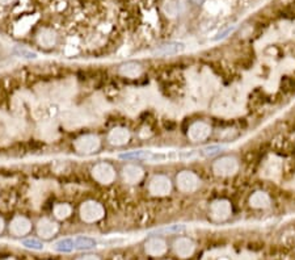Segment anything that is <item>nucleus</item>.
Returning a JSON list of instances; mask_svg holds the SVG:
<instances>
[{
  "instance_id": "f257e3e1",
  "label": "nucleus",
  "mask_w": 295,
  "mask_h": 260,
  "mask_svg": "<svg viewBox=\"0 0 295 260\" xmlns=\"http://www.w3.org/2000/svg\"><path fill=\"white\" fill-rule=\"evenodd\" d=\"M80 217L84 222L93 224L104 217V208L97 201H86L80 206Z\"/></svg>"
},
{
  "instance_id": "f03ea898",
  "label": "nucleus",
  "mask_w": 295,
  "mask_h": 260,
  "mask_svg": "<svg viewBox=\"0 0 295 260\" xmlns=\"http://www.w3.org/2000/svg\"><path fill=\"white\" fill-rule=\"evenodd\" d=\"M239 170V163L234 157H222L213 164V171L218 176H232Z\"/></svg>"
},
{
  "instance_id": "7ed1b4c3",
  "label": "nucleus",
  "mask_w": 295,
  "mask_h": 260,
  "mask_svg": "<svg viewBox=\"0 0 295 260\" xmlns=\"http://www.w3.org/2000/svg\"><path fill=\"white\" fill-rule=\"evenodd\" d=\"M176 185L181 192L192 193L198 190L199 179L192 171H181L176 176Z\"/></svg>"
},
{
  "instance_id": "20e7f679",
  "label": "nucleus",
  "mask_w": 295,
  "mask_h": 260,
  "mask_svg": "<svg viewBox=\"0 0 295 260\" xmlns=\"http://www.w3.org/2000/svg\"><path fill=\"white\" fill-rule=\"evenodd\" d=\"M148 190H150V193H152L154 196H167V195H170L171 190H172V183H171V180L167 176L156 175V176L151 179Z\"/></svg>"
},
{
  "instance_id": "39448f33",
  "label": "nucleus",
  "mask_w": 295,
  "mask_h": 260,
  "mask_svg": "<svg viewBox=\"0 0 295 260\" xmlns=\"http://www.w3.org/2000/svg\"><path fill=\"white\" fill-rule=\"evenodd\" d=\"M93 179L100 184H110L116 177V171L109 163H99L92 168Z\"/></svg>"
},
{
  "instance_id": "423d86ee",
  "label": "nucleus",
  "mask_w": 295,
  "mask_h": 260,
  "mask_svg": "<svg viewBox=\"0 0 295 260\" xmlns=\"http://www.w3.org/2000/svg\"><path fill=\"white\" fill-rule=\"evenodd\" d=\"M75 148L81 154H92L100 148V139L97 135L86 134L81 135L75 142Z\"/></svg>"
},
{
  "instance_id": "0eeeda50",
  "label": "nucleus",
  "mask_w": 295,
  "mask_h": 260,
  "mask_svg": "<svg viewBox=\"0 0 295 260\" xmlns=\"http://www.w3.org/2000/svg\"><path fill=\"white\" fill-rule=\"evenodd\" d=\"M232 208L231 204L227 200H217L210 206V217L214 221H226L231 215Z\"/></svg>"
},
{
  "instance_id": "6e6552de",
  "label": "nucleus",
  "mask_w": 295,
  "mask_h": 260,
  "mask_svg": "<svg viewBox=\"0 0 295 260\" xmlns=\"http://www.w3.org/2000/svg\"><path fill=\"white\" fill-rule=\"evenodd\" d=\"M168 250L167 242L164 241V238L161 237H150L147 241L145 242V251L146 254L150 256H163Z\"/></svg>"
},
{
  "instance_id": "1a4fd4ad",
  "label": "nucleus",
  "mask_w": 295,
  "mask_h": 260,
  "mask_svg": "<svg viewBox=\"0 0 295 260\" xmlns=\"http://www.w3.org/2000/svg\"><path fill=\"white\" fill-rule=\"evenodd\" d=\"M59 226L57 222L52 221L49 218H42L39 219L38 224H37V234L41 239H45V241H50L55 235L58 234Z\"/></svg>"
},
{
  "instance_id": "9d476101",
  "label": "nucleus",
  "mask_w": 295,
  "mask_h": 260,
  "mask_svg": "<svg viewBox=\"0 0 295 260\" xmlns=\"http://www.w3.org/2000/svg\"><path fill=\"white\" fill-rule=\"evenodd\" d=\"M175 254L180 257H189L196 251V244L188 237H179L174 242Z\"/></svg>"
},
{
  "instance_id": "9b49d317",
  "label": "nucleus",
  "mask_w": 295,
  "mask_h": 260,
  "mask_svg": "<svg viewBox=\"0 0 295 260\" xmlns=\"http://www.w3.org/2000/svg\"><path fill=\"white\" fill-rule=\"evenodd\" d=\"M30 230H32V224H30L29 219L26 217H23V215L15 217L10 225V231L13 237H25V235L29 234Z\"/></svg>"
},
{
  "instance_id": "f8f14e48",
  "label": "nucleus",
  "mask_w": 295,
  "mask_h": 260,
  "mask_svg": "<svg viewBox=\"0 0 295 260\" xmlns=\"http://www.w3.org/2000/svg\"><path fill=\"white\" fill-rule=\"evenodd\" d=\"M210 133H212V128L207 124L202 121H197L190 125L189 130H188V137L193 142H201L207 139L210 137Z\"/></svg>"
},
{
  "instance_id": "ddd939ff",
  "label": "nucleus",
  "mask_w": 295,
  "mask_h": 260,
  "mask_svg": "<svg viewBox=\"0 0 295 260\" xmlns=\"http://www.w3.org/2000/svg\"><path fill=\"white\" fill-rule=\"evenodd\" d=\"M143 170L137 164H128L122 170V176L125 179L126 183L129 184H137L143 179Z\"/></svg>"
},
{
  "instance_id": "4468645a",
  "label": "nucleus",
  "mask_w": 295,
  "mask_h": 260,
  "mask_svg": "<svg viewBox=\"0 0 295 260\" xmlns=\"http://www.w3.org/2000/svg\"><path fill=\"white\" fill-rule=\"evenodd\" d=\"M108 139L114 146H123L130 141V132L126 128H114L110 130Z\"/></svg>"
},
{
  "instance_id": "2eb2a0df",
  "label": "nucleus",
  "mask_w": 295,
  "mask_h": 260,
  "mask_svg": "<svg viewBox=\"0 0 295 260\" xmlns=\"http://www.w3.org/2000/svg\"><path fill=\"white\" fill-rule=\"evenodd\" d=\"M57 40H58L57 33H55L53 29L49 28L41 29L38 35H37V41H38L39 45L44 46V48H53V46L57 44Z\"/></svg>"
},
{
  "instance_id": "dca6fc26",
  "label": "nucleus",
  "mask_w": 295,
  "mask_h": 260,
  "mask_svg": "<svg viewBox=\"0 0 295 260\" xmlns=\"http://www.w3.org/2000/svg\"><path fill=\"white\" fill-rule=\"evenodd\" d=\"M142 68L141 64L138 62H126V63L119 66V74L125 78H130V79H135V78L141 77Z\"/></svg>"
},
{
  "instance_id": "f3484780",
  "label": "nucleus",
  "mask_w": 295,
  "mask_h": 260,
  "mask_svg": "<svg viewBox=\"0 0 295 260\" xmlns=\"http://www.w3.org/2000/svg\"><path fill=\"white\" fill-rule=\"evenodd\" d=\"M249 205L255 209H265L270 205V199L268 193L259 191L249 197Z\"/></svg>"
},
{
  "instance_id": "a211bd4d",
  "label": "nucleus",
  "mask_w": 295,
  "mask_h": 260,
  "mask_svg": "<svg viewBox=\"0 0 295 260\" xmlns=\"http://www.w3.org/2000/svg\"><path fill=\"white\" fill-rule=\"evenodd\" d=\"M97 246V242L90 237H76L74 239V248L76 251H88Z\"/></svg>"
},
{
  "instance_id": "6ab92c4d",
  "label": "nucleus",
  "mask_w": 295,
  "mask_h": 260,
  "mask_svg": "<svg viewBox=\"0 0 295 260\" xmlns=\"http://www.w3.org/2000/svg\"><path fill=\"white\" fill-rule=\"evenodd\" d=\"M184 49L183 44H179V42H170V44H165V45L160 46L159 49H156L155 54L163 55V57H167V55H175L177 53H180Z\"/></svg>"
},
{
  "instance_id": "aec40b11",
  "label": "nucleus",
  "mask_w": 295,
  "mask_h": 260,
  "mask_svg": "<svg viewBox=\"0 0 295 260\" xmlns=\"http://www.w3.org/2000/svg\"><path fill=\"white\" fill-rule=\"evenodd\" d=\"M53 250L57 251V252H61V254H70V252L75 251L74 239L72 238L59 239V241H57L53 244Z\"/></svg>"
},
{
  "instance_id": "412c9836",
  "label": "nucleus",
  "mask_w": 295,
  "mask_h": 260,
  "mask_svg": "<svg viewBox=\"0 0 295 260\" xmlns=\"http://www.w3.org/2000/svg\"><path fill=\"white\" fill-rule=\"evenodd\" d=\"M72 212V208H71L68 204H58V205L54 206V215L55 218L58 219H66L71 215Z\"/></svg>"
},
{
  "instance_id": "4be33fe9",
  "label": "nucleus",
  "mask_w": 295,
  "mask_h": 260,
  "mask_svg": "<svg viewBox=\"0 0 295 260\" xmlns=\"http://www.w3.org/2000/svg\"><path fill=\"white\" fill-rule=\"evenodd\" d=\"M21 244H23L25 248H29V250L34 251L44 250V243H42L39 239H37V238H25V239L21 241Z\"/></svg>"
},
{
  "instance_id": "5701e85b",
  "label": "nucleus",
  "mask_w": 295,
  "mask_h": 260,
  "mask_svg": "<svg viewBox=\"0 0 295 260\" xmlns=\"http://www.w3.org/2000/svg\"><path fill=\"white\" fill-rule=\"evenodd\" d=\"M163 11L167 13L168 16H176L177 15V6L174 0H165L163 4Z\"/></svg>"
},
{
  "instance_id": "b1692460",
  "label": "nucleus",
  "mask_w": 295,
  "mask_h": 260,
  "mask_svg": "<svg viewBox=\"0 0 295 260\" xmlns=\"http://www.w3.org/2000/svg\"><path fill=\"white\" fill-rule=\"evenodd\" d=\"M183 231H185V226L184 225H171L168 226V228L157 230V233H164V234H180V233H183Z\"/></svg>"
},
{
  "instance_id": "393cba45",
  "label": "nucleus",
  "mask_w": 295,
  "mask_h": 260,
  "mask_svg": "<svg viewBox=\"0 0 295 260\" xmlns=\"http://www.w3.org/2000/svg\"><path fill=\"white\" fill-rule=\"evenodd\" d=\"M221 150H223V146H207L199 150V157H212L214 154H218Z\"/></svg>"
},
{
  "instance_id": "a878e982",
  "label": "nucleus",
  "mask_w": 295,
  "mask_h": 260,
  "mask_svg": "<svg viewBox=\"0 0 295 260\" xmlns=\"http://www.w3.org/2000/svg\"><path fill=\"white\" fill-rule=\"evenodd\" d=\"M76 260H100V257L96 255H83V256L77 257Z\"/></svg>"
},
{
  "instance_id": "bb28decb",
  "label": "nucleus",
  "mask_w": 295,
  "mask_h": 260,
  "mask_svg": "<svg viewBox=\"0 0 295 260\" xmlns=\"http://www.w3.org/2000/svg\"><path fill=\"white\" fill-rule=\"evenodd\" d=\"M4 228H6V222H4V219L0 217V234L4 231Z\"/></svg>"
},
{
  "instance_id": "cd10ccee",
  "label": "nucleus",
  "mask_w": 295,
  "mask_h": 260,
  "mask_svg": "<svg viewBox=\"0 0 295 260\" xmlns=\"http://www.w3.org/2000/svg\"><path fill=\"white\" fill-rule=\"evenodd\" d=\"M189 2L192 4H194V6H201L205 0H189Z\"/></svg>"
},
{
  "instance_id": "c85d7f7f",
  "label": "nucleus",
  "mask_w": 295,
  "mask_h": 260,
  "mask_svg": "<svg viewBox=\"0 0 295 260\" xmlns=\"http://www.w3.org/2000/svg\"><path fill=\"white\" fill-rule=\"evenodd\" d=\"M15 0H0V4H3V6H8V4H12Z\"/></svg>"
}]
</instances>
